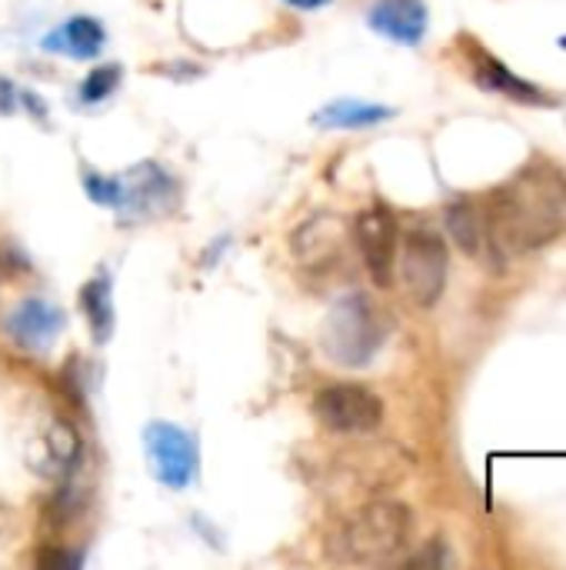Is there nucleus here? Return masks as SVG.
I'll list each match as a JSON object with an SVG mask.
<instances>
[{
    "label": "nucleus",
    "instance_id": "nucleus-9",
    "mask_svg": "<svg viewBox=\"0 0 566 570\" xmlns=\"http://www.w3.org/2000/svg\"><path fill=\"white\" fill-rule=\"evenodd\" d=\"M367 23L394 43L417 47L427 37L430 13L424 0H377L367 13Z\"/></svg>",
    "mask_w": 566,
    "mask_h": 570
},
{
    "label": "nucleus",
    "instance_id": "nucleus-20",
    "mask_svg": "<svg viewBox=\"0 0 566 570\" xmlns=\"http://www.w3.org/2000/svg\"><path fill=\"white\" fill-rule=\"evenodd\" d=\"M290 7H297V10H320V7H327L330 0H287Z\"/></svg>",
    "mask_w": 566,
    "mask_h": 570
},
{
    "label": "nucleus",
    "instance_id": "nucleus-21",
    "mask_svg": "<svg viewBox=\"0 0 566 570\" xmlns=\"http://www.w3.org/2000/svg\"><path fill=\"white\" fill-rule=\"evenodd\" d=\"M7 261H10V254H0V281L10 274V264H7Z\"/></svg>",
    "mask_w": 566,
    "mask_h": 570
},
{
    "label": "nucleus",
    "instance_id": "nucleus-17",
    "mask_svg": "<svg viewBox=\"0 0 566 570\" xmlns=\"http://www.w3.org/2000/svg\"><path fill=\"white\" fill-rule=\"evenodd\" d=\"M87 190L97 204H123V187L120 180H107V177H97V174H87Z\"/></svg>",
    "mask_w": 566,
    "mask_h": 570
},
{
    "label": "nucleus",
    "instance_id": "nucleus-4",
    "mask_svg": "<svg viewBox=\"0 0 566 570\" xmlns=\"http://www.w3.org/2000/svg\"><path fill=\"white\" fill-rule=\"evenodd\" d=\"M397 271L407 297L417 307H434L447 287V271H450V250L444 234H437L427 224L410 227L397 247Z\"/></svg>",
    "mask_w": 566,
    "mask_h": 570
},
{
    "label": "nucleus",
    "instance_id": "nucleus-3",
    "mask_svg": "<svg viewBox=\"0 0 566 570\" xmlns=\"http://www.w3.org/2000/svg\"><path fill=\"white\" fill-rule=\"evenodd\" d=\"M384 337H387V321L364 294L340 301L330 311V321L324 327V347L344 367L370 364Z\"/></svg>",
    "mask_w": 566,
    "mask_h": 570
},
{
    "label": "nucleus",
    "instance_id": "nucleus-19",
    "mask_svg": "<svg viewBox=\"0 0 566 570\" xmlns=\"http://www.w3.org/2000/svg\"><path fill=\"white\" fill-rule=\"evenodd\" d=\"M10 110H13V87L0 80V114H10Z\"/></svg>",
    "mask_w": 566,
    "mask_h": 570
},
{
    "label": "nucleus",
    "instance_id": "nucleus-1",
    "mask_svg": "<svg viewBox=\"0 0 566 570\" xmlns=\"http://www.w3.org/2000/svg\"><path fill=\"white\" fill-rule=\"evenodd\" d=\"M487 250L520 257L547 247L566 227V177L557 164L534 160L500 184L484 204Z\"/></svg>",
    "mask_w": 566,
    "mask_h": 570
},
{
    "label": "nucleus",
    "instance_id": "nucleus-10",
    "mask_svg": "<svg viewBox=\"0 0 566 570\" xmlns=\"http://www.w3.org/2000/svg\"><path fill=\"white\" fill-rule=\"evenodd\" d=\"M77 461H80V438H77V431L63 417H53L40 431V438H37V458H33L37 474L60 481V478H67L77 468Z\"/></svg>",
    "mask_w": 566,
    "mask_h": 570
},
{
    "label": "nucleus",
    "instance_id": "nucleus-2",
    "mask_svg": "<svg viewBox=\"0 0 566 570\" xmlns=\"http://www.w3.org/2000/svg\"><path fill=\"white\" fill-rule=\"evenodd\" d=\"M410 534L414 514L407 504L370 501L330 534V554L340 564H387L404 554Z\"/></svg>",
    "mask_w": 566,
    "mask_h": 570
},
{
    "label": "nucleus",
    "instance_id": "nucleus-11",
    "mask_svg": "<svg viewBox=\"0 0 566 570\" xmlns=\"http://www.w3.org/2000/svg\"><path fill=\"white\" fill-rule=\"evenodd\" d=\"M60 327H63L60 311H53V307L43 304V301H23V304L10 314V321H7V334H10L23 351H47V347L57 341Z\"/></svg>",
    "mask_w": 566,
    "mask_h": 570
},
{
    "label": "nucleus",
    "instance_id": "nucleus-16",
    "mask_svg": "<svg viewBox=\"0 0 566 570\" xmlns=\"http://www.w3.org/2000/svg\"><path fill=\"white\" fill-rule=\"evenodd\" d=\"M117 80H120V67H110V63L93 67V70L83 77V83H80V100H87V104L103 100V97L117 87Z\"/></svg>",
    "mask_w": 566,
    "mask_h": 570
},
{
    "label": "nucleus",
    "instance_id": "nucleus-15",
    "mask_svg": "<svg viewBox=\"0 0 566 570\" xmlns=\"http://www.w3.org/2000/svg\"><path fill=\"white\" fill-rule=\"evenodd\" d=\"M80 307L87 314V324L93 331V341H107L113 331V304H110V284L103 277H93L83 291H80Z\"/></svg>",
    "mask_w": 566,
    "mask_h": 570
},
{
    "label": "nucleus",
    "instance_id": "nucleus-22",
    "mask_svg": "<svg viewBox=\"0 0 566 570\" xmlns=\"http://www.w3.org/2000/svg\"><path fill=\"white\" fill-rule=\"evenodd\" d=\"M560 47H564V50H566V37H560Z\"/></svg>",
    "mask_w": 566,
    "mask_h": 570
},
{
    "label": "nucleus",
    "instance_id": "nucleus-5",
    "mask_svg": "<svg viewBox=\"0 0 566 570\" xmlns=\"http://www.w3.org/2000/svg\"><path fill=\"white\" fill-rule=\"evenodd\" d=\"M317 421L334 434H374L384 424V401L364 384H330L314 397Z\"/></svg>",
    "mask_w": 566,
    "mask_h": 570
},
{
    "label": "nucleus",
    "instance_id": "nucleus-13",
    "mask_svg": "<svg viewBox=\"0 0 566 570\" xmlns=\"http://www.w3.org/2000/svg\"><path fill=\"white\" fill-rule=\"evenodd\" d=\"M103 27L93 20V17H73V20H67L63 27H57L47 40H43V47L47 50H60V53H70V57H77V60H87V57H97L100 53V47H103Z\"/></svg>",
    "mask_w": 566,
    "mask_h": 570
},
{
    "label": "nucleus",
    "instance_id": "nucleus-12",
    "mask_svg": "<svg viewBox=\"0 0 566 570\" xmlns=\"http://www.w3.org/2000/svg\"><path fill=\"white\" fill-rule=\"evenodd\" d=\"M444 227L450 240L460 247L467 257H480L487 250V224H484V207L470 197H457L444 210Z\"/></svg>",
    "mask_w": 566,
    "mask_h": 570
},
{
    "label": "nucleus",
    "instance_id": "nucleus-6",
    "mask_svg": "<svg viewBox=\"0 0 566 570\" xmlns=\"http://www.w3.org/2000/svg\"><path fill=\"white\" fill-rule=\"evenodd\" d=\"M460 50L467 57V70L474 77V83L487 94H500V97H510L517 104H527V107H557L560 97H554L550 90H544L540 83L514 73L500 57H494L484 43H477L470 33L460 37Z\"/></svg>",
    "mask_w": 566,
    "mask_h": 570
},
{
    "label": "nucleus",
    "instance_id": "nucleus-14",
    "mask_svg": "<svg viewBox=\"0 0 566 570\" xmlns=\"http://www.w3.org/2000/svg\"><path fill=\"white\" fill-rule=\"evenodd\" d=\"M394 117V107L384 104H367V100H334L317 114L320 127L334 130H360V127H377Z\"/></svg>",
    "mask_w": 566,
    "mask_h": 570
},
{
    "label": "nucleus",
    "instance_id": "nucleus-7",
    "mask_svg": "<svg viewBox=\"0 0 566 570\" xmlns=\"http://www.w3.org/2000/svg\"><path fill=\"white\" fill-rule=\"evenodd\" d=\"M143 448H147L150 471L163 488L183 491L197 478V444L177 424H163V421L150 424L143 431Z\"/></svg>",
    "mask_w": 566,
    "mask_h": 570
},
{
    "label": "nucleus",
    "instance_id": "nucleus-8",
    "mask_svg": "<svg viewBox=\"0 0 566 570\" xmlns=\"http://www.w3.org/2000/svg\"><path fill=\"white\" fill-rule=\"evenodd\" d=\"M354 240H357V250H360L374 284L377 287H390L394 274H397V247H400L397 217L387 207H380V204L364 210V214H357Z\"/></svg>",
    "mask_w": 566,
    "mask_h": 570
},
{
    "label": "nucleus",
    "instance_id": "nucleus-18",
    "mask_svg": "<svg viewBox=\"0 0 566 570\" xmlns=\"http://www.w3.org/2000/svg\"><path fill=\"white\" fill-rule=\"evenodd\" d=\"M444 568V564H450V558H447V548H444V541H430L427 544V551L424 554H417L414 561H410V568Z\"/></svg>",
    "mask_w": 566,
    "mask_h": 570
}]
</instances>
